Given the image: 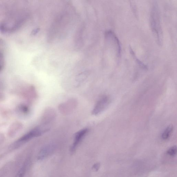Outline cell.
<instances>
[{
	"label": "cell",
	"instance_id": "6da1fadb",
	"mask_svg": "<svg viewBox=\"0 0 177 177\" xmlns=\"http://www.w3.org/2000/svg\"><path fill=\"white\" fill-rule=\"evenodd\" d=\"M150 24L151 30L156 42L161 46L163 43V32L161 24L160 10L156 1L153 2L151 9Z\"/></svg>",
	"mask_w": 177,
	"mask_h": 177
},
{
	"label": "cell",
	"instance_id": "7a4b0ae2",
	"mask_svg": "<svg viewBox=\"0 0 177 177\" xmlns=\"http://www.w3.org/2000/svg\"><path fill=\"white\" fill-rule=\"evenodd\" d=\"M48 130L47 128L43 129L39 127L35 128L20 138L17 141L16 143L19 144L26 142L33 138L41 135Z\"/></svg>",
	"mask_w": 177,
	"mask_h": 177
},
{
	"label": "cell",
	"instance_id": "3957f363",
	"mask_svg": "<svg viewBox=\"0 0 177 177\" xmlns=\"http://www.w3.org/2000/svg\"><path fill=\"white\" fill-rule=\"evenodd\" d=\"M110 98L106 95L101 98L95 105L92 111L94 115H97L104 111L110 104Z\"/></svg>",
	"mask_w": 177,
	"mask_h": 177
},
{
	"label": "cell",
	"instance_id": "277c9868",
	"mask_svg": "<svg viewBox=\"0 0 177 177\" xmlns=\"http://www.w3.org/2000/svg\"><path fill=\"white\" fill-rule=\"evenodd\" d=\"M105 36L106 39L112 42L114 45L117 50V56L120 57L121 54V44L119 40L115 33L112 30H108L105 32Z\"/></svg>",
	"mask_w": 177,
	"mask_h": 177
},
{
	"label": "cell",
	"instance_id": "5b68a950",
	"mask_svg": "<svg viewBox=\"0 0 177 177\" xmlns=\"http://www.w3.org/2000/svg\"><path fill=\"white\" fill-rule=\"evenodd\" d=\"M88 130L87 128L83 129L81 130L75 134L74 142L70 149V152L73 153L75 152L78 145L82 141L83 138L88 132Z\"/></svg>",
	"mask_w": 177,
	"mask_h": 177
},
{
	"label": "cell",
	"instance_id": "8992f818",
	"mask_svg": "<svg viewBox=\"0 0 177 177\" xmlns=\"http://www.w3.org/2000/svg\"><path fill=\"white\" fill-rule=\"evenodd\" d=\"M56 148V146L53 144H50L43 148L38 155V160H43L48 156L51 155L54 153Z\"/></svg>",
	"mask_w": 177,
	"mask_h": 177
},
{
	"label": "cell",
	"instance_id": "52a82bcc",
	"mask_svg": "<svg viewBox=\"0 0 177 177\" xmlns=\"http://www.w3.org/2000/svg\"><path fill=\"white\" fill-rule=\"evenodd\" d=\"M23 127V125L19 121H16L12 123L9 129L8 135L11 137H14L22 130Z\"/></svg>",
	"mask_w": 177,
	"mask_h": 177
},
{
	"label": "cell",
	"instance_id": "ba28073f",
	"mask_svg": "<svg viewBox=\"0 0 177 177\" xmlns=\"http://www.w3.org/2000/svg\"><path fill=\"white\" fill-rule=\"evenodd\" d=\"M130 51L131 54L133 57L136 63H137V64L140 66V67L141 68H142L144 70H148V67L147 66L144 64L143 62H141V61L139 60L138 58L136 57L135 53L134 51L132 48H131L130 46Z\"/></svg>",
	"mask_w": 177,
	"mask_h": 177
},
{
	"label": "cell",
	"instance_id": "9c48e42d",
	"mask_svg": "<svg viewBox=\"0 0 177 177\" xmlns=\"http://www.w3.org/2000/svg\"><path fill=\"white\" fill-rule=\"evenodd\" d=\"M173 126L170 125L167 127L162 134L161 137L164 140H167L170 137L173 130Z\"/></svg>",
	"mask_w": 177,
	"mask_h": 177
},
{
	"label": "cell",
	"instance_id": "30bf717a",
	"mask_svg": "<svg viewBox=\"0 0 177 177\" xmlns=\"http://www.w3.org/2000/svg\"><path fill=\"white\" fill-rule=\"evenodd\" d=\"M29 160H27L25 162L22 168L20 169L18 174V177H24L25 172H26L27 166L28 165Z\"/></svg>",
	"mask_w": 177,
	"mask_h": 177
},
{
	"label": "cell",
	"instance_id": "8fae6325",
	"mask_svg": "<svg viewBox=\"0 0 177 177\" xmlns=\"http://www.w3.org/2000/svg\"><path fill=\"white\" fill-rule=\"evenodd\" d=\"M18 109L20 112L24 114H26L29 113V110L27 106L24 105H20L18 107Z\"/></svg>",
	"mask_w": 177,
	"mask_h": 177
},
{
	"label": "cell",
	"instance_id": "7c38bea8",
	"mask_svg": "<svg viewBox=\"0 0 177 177\" xmlns=\"http://www.w3.org/2000/svg\"><path fill=\"white\" fill-rule=\"evenodd\" d=\"M177 153V147L176 146H174L169 148L167 151V153L169 156H174L176 155Z\"/></svg>",
	"mask_w": 177,
	"mask_h": 177
},
{
	"label": "cell",
	"instance_id": "4fadbf2b",
	"mask_svg": "<svg viewBox=\"0 0 177 177\" xmlns=\"http://www.w3.org/2000/svg\"><path fill=\"white\" fill-rule=\"evenodd\" d=\"M4 65V59L3 54L0 52V71L3 69Z\"/></svg>",
	"mask_w": 177,
	"mask_h": 177
},
{
	"label": "cell",
	"instance_id": "5bb4252c",
	"mask_svg": "<svg viewBox=\"0 0 177 177\" xmlns=\"http://www.w3.org/2000/svg\"><path fill=\"white\" fill-rule=\"evenodd\" d=\"M100 167V163H96L94 164L92 166V168L95 171H98Z\"/></svg>",
	"mask_w": 177,
	"mask_h": 177
},
{
	"label": "cell",
	"instance_id": "9a60e30c",
	"mask_svg": "<svg viewBox=\"0 0 177 177\" xmlns=\"http://www.w3.org/2000/svg\"><path fill=\"white\" fill-rule=\"evenodd\" d=\"M131 8H132L133 10V11H134V13L135 14H137V13H136V11H137L136 10L135 4L131 3Z\"/></svg>",
	"mask_w": 177,
	"mask_h": 177
},
{
	"label": "cell",
	"instance_id": "2e32d148",
	"mask_svg": "<svg viewBox=\"0 0 177 177\" xmlns=\"http://www.w3.org/2000/svg\"><path fill=\"white\" fill-rule=\"evenodd\" d=\"M5 97L4 95L1 92H0V101L4 100L5 99Z\"/></svg>",
	"mask_w": 177,
	"mask_h": 177
}]
</instances>
